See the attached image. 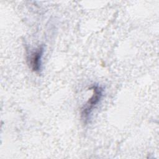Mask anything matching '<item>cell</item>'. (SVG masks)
Masks as SVG:
<instances>
[{"label":"cell","instance_id":"cell-1","mask_svg":"<svg viewBox=\"0 0 159 159\" xmlns=\"http://www.w3.org/2000/svg\"><path fill=\"white\" fill-rule=\"evenodd\" d=\"M91 89L93 90L92 96L82 107L81 112V119L84 124L88 122L92 112L101 100L104 91L103 88L98 84H93Z\"/></svg>","mask_w":159,"mask_h":159},{"label":"cell","instance_id":"cell-2","mask_svg":"<svg viewBox=\"0 0 159 159\" xmlns=\"http://www.w3.org/2000/svg\"><path fill=\"white\" fill-rule=\"evenodd\" d=\"M44 52L43 46L39 47L34 52H33L30 56L29 65L32 70L36 73H39L41 70L42 66V57Z\"/></svg>","mask_w":159,"mask_h":159}]
</instances>
